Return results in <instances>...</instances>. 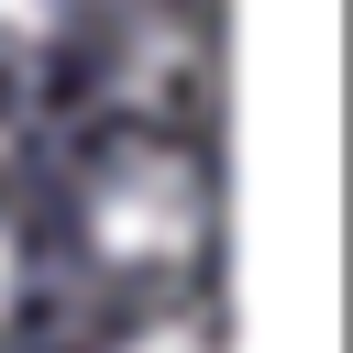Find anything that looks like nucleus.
Wrapping results in <instances>:
<instances>
[{
  "label": "nucleus",
  "mask_w": 353,
  "mask_h": 353,
  "mask_svg": "<svg viewBox=\"0 0 353 353\" xmlns=\"http://www.w3.org/2000/svg\"><path fill=\"white\" fill-rule=\"evenodd\" d=\"M88 232H99L110 265H176V254H199V232H210V188H199L188 154H121V165L88 188Z\"/></svg>",
  "instance_id": "1"
},
{
  "label": "nucleus",
  "mask_w": 353,
  "mask_h": 353,
  "mask_svg": "<svg viewBox=\"0 0 353 353\" xmlns=\"http://www.w3.org/2000/svg\"><path fill=\"white\" fill-rule=\"evenodd\" d=\"M121 353H210V331H199V320H154V331H132Z\"/></svg>",
  "instance_id": "2"
},
{
  "label": "nucleus",
  "mask_w": 353,
  "mask_h": 353,
  "mask_svg": "<svg viewBox=\"0 0 353 353\" xmlns=\"http://www.w3.org/2000/svg\"><path fill=\"white\" fill-rule=\"evenodd\" d=\"M55 33V0H0V44H44Z\"/></svg>",
  "instance_id": "3"
},
{
  "label": "nucleus",
  "mask_w": 353,
  "mask_h": 353,
  "mask_svg": "<svg viewBox=\"0 0 353 353\" xmlns=\"http://www.w3.org/2000/svg\"><path fill=\"white\" fill-rule=\"evenodd\" d=\"M11 309H22V243L0 232V331H11Z\"/></svg>",
  "instance_id": "4"
}]
</instances>
